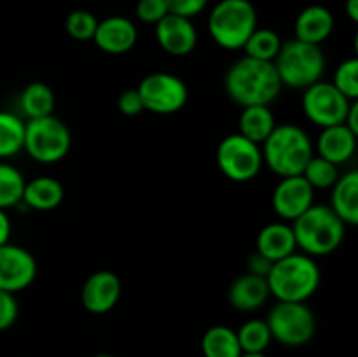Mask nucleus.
<instances>
[{
  "mask_svg": "<svg viewBox=\"0 0 358 357\" xmlns=\"http://www.w3.org/2000/svg\"><path fill=\"white\" fill-rule=\"evenodd\" d=\"M121 279L114 272L100 270V272L91 273L86 279L80 290V301L90 314L103 315L114 310L115 304L121 300Z\"/></svg>",
  "mask_w": 358,
  "mask_h": 357,
  "instance_id": "obj_14",
  "label": "nucleus"
},
{
  "mask_svg": "<svg viewBox=\"0 0 358 357\" xmlns=\"http://www.w3.org/2000/svg\"><path fill=\"white\" fill-rule=\"evenodd\" d=\"M20 308L14 294L0 289V331H6L16 322Z\"/></svg>",
  "mask_w": 358,
  "mask_h": 357,
  "instance_id": "obj_34",
  "label": "nucleus"
},
{
  "mask_svg": "<svg viewBox=\"0 0 358 357\" xmlns=\"http://www.w3.org/2000/svg\"><path fill=\"white\" fill-rule=\"evenodd\" d=\"M357 133H353L345 122L322 128L317 140L318 156L334 164H343L353 158L357 150Z\"/></svg>",
  "mask_w": 358,
  "mask_h": 357,
  "instance_id": "obj_20",
  "label": "nucleus"
},
{
  "mask_svg": "<svg viewBox=\"0 0 358 357\" xmlns=\"http://www.w3.org/2000/svg\"><path fill=\"white\" fill-rule=\"evenodd\" d=\"M257 28V10L250 0H220L208 16V34L219 48L227 51L243 49Z\"/></svg>",
  "mask_w": 358,
  "mask_h": 357,
  "instance_id": "obj_6",
  "label": "nucleus"
},
{
  "mask_svg": "<svg viewBox=\"0 0 358 357\" xmlns=\"http://www.w3.org/2000/svg\"><path fill=\"white\" fill-rule=\"evenodd\" d=\"M117 108L121 114L128 115V118H135V115L142 114L145 108H143V102L140 98L136 88H131V90H124L117 97Z\"/></svg>",
  "mask_w": 358,
  "mask_h": 357,
  "instance_id": "obj_35",
  "label": "nucleus"
},
{
  "mask_svg": "<svg viewBox=\"0 0 358 357\" xmlns=\"http://www.w3.org/2000/svg\"><path fill=\"white\" fill-rule=\"evenodd\" d=\"M10 231H13V226H10V219L7 216V210L0 209V245L9 244Z\"/></svg>",
  "mask_w": 358,
  "mask_h": 357,
  "instance_id": "obj_38",
  "label": "nucleus"
},
{
  "mask_svg": "<svg viewBox=\"0 0 358 357\" xmlns=\"http://www.w3.org/2000/svg\"><path fill=\"white\" fill-rule=\"evenodd\" d=\"M332 86L345 94L348 100L357 102L358 98V59L348 58L338 65L332 79Z\"/></svg>",
  "mask_w": 358,
  "mask_h": 357,
  "instance_id": "obj_32",
  "label": "nucleus"
},
{
  "mask_svg": "<svg viewBox=\"0 0 358 357\" xmlns=\"http://www.w3.org/2000/svg\"><path fill=\"white\" fill-rule=\"evenodd\" d=\"M331 209L346 226L358 224V172H346L339 175L336 184L332 186Z\"/></svg>",
  "mask_w": 358,
  "mask_h": 357,
  "instance_id": "obj_22",
  "label": "nucleus"
},
{
  "mask_svg": "<svg viewBox=\"0 0 358 357\" xmlns=\"http://www.w3.org/2000/svg\"><path fill=\"white\" fill-rule=\"evenodd\" d=\"M282 48V38L271 28H255L248 41L245 42V56H250L261 62H275L276 55Z\"/></svg>",
  "mask_w": 358,
  "mask_h": 357,
  "instance_id": "obj_27",
  "label": "nucleus"
},
{
  "mask_svg": "<svg viewBox=\"0 0 358 357\" xmlns=\"http://www.w3.org/2000/svg\"><path fill=\"white\" fill-rule=\"evenodd\" d=\"M63 198H65V189L62 182L51 175H41L24 182L21 203L30 210L49 212L58 209Z\"/></svg>",
  "mask_w": 358,
  "mask_h": 357,
  "instance_id": "obj_21",
  "label": "nucleus"
},
{
  "mask_svg": "<svg viewBox=\"0 0 358 357\" xmlns=\"http://www.w3.org/2000/svg\"><path fill=\"white\" fill-rule=\"evenodd\" d=\"M24 177L16 167L0 161V209L7 210L21 205Z\"/></svg>",
  "mask_w": 358,
  "mask_h": 357,
  "instance_id": "obj_28",
  "label": "nucleus"
},
{
  "mask_svg": "<svg viewBox=\"0 0 358 357\" xmlns=\"http://www.w3.org/2000/svg\"><path fill=\"white\" fill-rule=\"evenodd\" d=\"M322 273L317 261L304 252H294L273 262L266 282L276 301L306 303L320 287Z\"/></svg>",
  "mask_w": 358,
  "mask_h": 357,
  "instance_id": "obj_3",
  "label": "nucleus"
},
{
  "mask_svg": "<svg viewBox=\"0 0 358 357\" xmlns=\"http://www.w3.org/2000/svg\"><path fill=\"white\" fill-rule=\"evenodd\" d=\"M345 9H346V14H348L350 20H352L353 23H357L358 21V0H346Z\"/></svg>",
  "mask_w": 358,
  "mask_h": 357,
  "instance_id": "obj_40",
  "label": "nucleus"
},
{
  "mask_svg": "<svg viewBox=\"0 0 358 357\" xmlns=\"http://www.w3.org/2000/svg\"><path fill=\"white\" fill-rule=\"evenodd\" d=\"M315 203V189L303 175L282 177L273 189L271 205L276 216L285 223H292Z\"/></svg>",
  "mask_w": 358,
  "mask_h": 357,
  "instance_id": "obj_13",
  "label": "nucleus"
},
{
  "mask_svg": "<svg viewBox=\"0 0 358 357\" xmlns=\"http://www.w3.org/2000/svg\"><path fill=\"white\" fill-rule=\"evenodd\" d=\"M269 296L271 294L264 276L252 275L248 272L238 275L227 289V301L240 312L257 310L268 301Z\"/></svg>",
  "mask_w": 358,
  "mask_h": 357,
  "instance_id": "obj_18",
  "label": "nucleus"
},
{
  "mask_svg": "<svg viewBox=\"0 0 358 357\" xmlns=\"http://www.w3.org/2000/svg\"><path fill=\"white\" fill-rule=\"evenodd\" d=\"M217 167L233 182H248L264 167L261 146L240 133L224 136L217 146Z\"/></svg>",
  "mask_w": 358,
  "mask_h": 357,
  "instance_id": "obj_9",
  "label": "nucleus"
},
{
  "mask_svg": "<svg viewBox=\"0 0 358 357\" xmlns=\"http://www.w3.org/2000/svg\"><path fill=\"white\" fill-rule=\"evenodd\" d=\"M273 65L282 86L306 90L308 86L318 83L324 77L325 56L320 46L292 38L282 42V48Z\"/></svg>",
  "mask_w": 358,
  "mask_h": 357,
  "instance_id": "obj_5",
  "label": "nucleus"
},
{
  "mask_svg": "<svg viewBox=\"0 0 358 357\" xmlns=\"http://www.w3.org/2000/svg\"><path fill=\"white\" fill-rule=\"evenodd\" d=\"M56 97L51 86L42 80H35L24 86V90L20 94V108L21 114L30 119H41L45 115H51L55 112Z\"/></svg>",
  "mask_w": 358,
  "mask_h": 357,
  "instance_id": "obj_24",
  "label": "nucleus"
},
{
  "mask_svg": "<svg viewBox=\"0 0 358 357\" xmlns=\"http://www.w3.org/2000/svg\"><path fill=\"white\" fill-rule=\"evenodd\" d=\"M37 276V259L21 245H0V289L10 294L24 290Z\"/></svg>",
  "mask_w": 358,
  "mask_h": 357,
  "instance_id": "obj_12",
  "label": "nucleus"
},
{
  "mask_svg": "<svg viewBox=\"0 0 358 357\" xmlns=\"http://www.w3.org/2000/svg\"><path fill=\"white\" fill-rule=\"evenodd\" d=\"M72 147V135L65 122L55 114L24 121L23 150L38 163L62 161Z\"/></svg>",
  "mask_w": 358,
  "mask_h": 357,
  "instance_id": "obj_7",
  "label": "nucleus"
},
{
  "mask_svg": "<svg viewBox=\"0 0 358 357\" xmlns=\"http://www.w3.org/2000/svg\"><path fill=\"white\" fill-rule=\"evenodd\" d=\"M262 163L282 177L303 175L308 161L313 158V142L301 126L287 122L276 125L261 144Z\"/></svg>",
  "mask_w": 358,
  "mask_h": 357,
  "instance_id": "obj_2",
  "label": "nucleus"
},
{
  "mask_svg": "<svg viewBox=\"0 0 358 357\" xmlns=\"http://www.w3.org/2000/svg\"><path fill=\"white\" fill-rule=\"evenodd\" d=\"M208 0H166L168 13L192 20L205 10Z\"/></svg>",
  "mask_w": 358,
  "mask_h": 357,
  "instance_id": "obj_36",
  "label": "nucleus"
},
{
  "mask_svg": "<svg viewBox=\"0 0 358 357\" xmlns=\"http://www.w3.org/2000/svg\"><path fill=\"white\" fill-rule=\"evenodd\" d=\"M352 104V100L339 93L332 83L327 80H318L308 86L301 98L304 115L318 128H329L345 122Z\"/></svg>",
  "mask_w": 358,
  "mask_h": 357,
  "instance_id": "obj_11",
  "label": "nucleus"
},
{
  "mask_svg": "<svg viewBox=\"0 0 358 357\" xmlns=\"http://www.w3.org/2000/svg\"><path fill=\"white\" fill-rule=\"evenodd\" d=\"M345 125L358 135V102H353V104L350 105V111L345 118Z\"/></svg>",
  "mask_w": 358,
  "mask_h": 357,
  "instance_id": "obj_39",
  "label": "nucleus"
},
{
  "mask_svg": "<svg viewBox=\"0 0 358 357\" xmlns=\"http://www.w3.org/2000/svg\"><path fill=\"white\" fill-rule=\"evenodd\" d=\"M273 261H269L268 258H264L262 254H259L257 251L252 252L247 259V272L252 273V275L257 276H268L269 270H271Z\"/></svg>",
  "mask_w": 358,
  "mask_h": 357,
  "instance_id": "obj_37",
  "label": "nucleus"
},
{
  "mask_svg": "<svg viewBox=\"0 0 358 357\" xmlns=\"http://www.w3.org/2000/svg\"><path fill=\"white\" fill-rule=\"evenodd\" d=\"M138 38L135 23L126 16H110L98 21L93 42L107 55H126L131 51Z\"/></svg>",
  "mask_w": 358,
  "mask_h": 357,
  "instance_id": "obj_16",
  "label": "nucleus"
},
{
  "mask_svg": "<svg viewBox=\"0 0 358 357\" xmlns=\"http://www.w3.org/2000/svg\"><path fill=\"white\" fill-rule=\"evenodd\" d=\"M282 83L271 62L241 56L231 63L224 77V90L229 100L243 107L271 105L282 91Z\"/></svg>",
  "mask_w": 358,
  "mask_h": 357,
  "instance_id": "obj_1",
  "label": "nucleus"
},
{
  "mask_svg": "<svg viewBox=\"0 0 358 357\" xmlns=\"http://www.w3.org/2000/svg\"><path fill=\"white\" fill-rule=\"evenodd\" d=\"M96 27H98L96 16H94L93 13H90V10H84V9L72 10L65 20L66 34H69L73 41H79V42L93 41Z\"/></svg>",
  "mask_w": 358,
  "mask_h": 357,
  "instance_id": "obj_31",
  "label": "nucleus"
},
{
  "mask_svg": "<svg viewBox=\"0 0 358 357\" xmlns=\"http://www.w3.org/2000/svg\"><path fill=\"white\" fill-rule=\"evenodd\" d=\"M201 352L205 357H240L236 331L227 326H212L201 338Z\"/></svg>",
  "mask_w": 358,
  "mask_h": 357,
  "instance_id": "obj_25",
  "label": "nucleus"
},
{
  "mask_svg": "<svg viewBox=\"0 0 358 357\" xmlns=\"http://www.w3.org/2000/svg\"><path fill=\"white\" fill-rule=\"evenodd\" d=\"M143 108L152 114H177L189 100L187 84L175 74L152 72L143 77L136 86Z\"/></svg>",
  "mask_w": 358,
  "mask_h": 357,
  "instance_id": "obj_10",
  "label": "nucleus"
},
{
  "mask_svg": "<svg viewBox=\"0 0 358 357\" xmlns=\"http://www.w3.org/2000/svg\"><path fill=\"white\" fill-rule=\"evenodd\" d=\"M255 251L273 262L294 254L297 251V244L292 226L285 220L266 224L255 238Z\"/></svg>",
  "mask_w": 358,
  "mask_h": 357,
  "instance_id": "obj_19",
  "label": "nucleus"
},
{
  "mask_svg": "<svg viewBox=\"0 0 358 357\" xmlns=\"http://www.w3.org/2000/svg\"><path fill=\"white\" fill-rule=\"evenodd\" d=\"M266 322L271 338L285 346L306 345L317 332V317L306 303L276 301Z\"/></svg>",
  "mask_w": 358,
  "mask_h": 357,
  "instance_id": "obj_8",
  "label": "nucleus"
},
{
  "mask_svg": "<svg viewBox=\"0 0 358 357\" xmlns=\"http://www.w3.org/2000/svg\"><path fill=\"white\" fill-rule=\"evenodd\" d=\"M156 41L159 48L170 56H187L198 44V30L189 18L168 13L156 24Z\"/></svg>",
  "mask_w": 358,
  "mask_h": 357,
  "instance_id": "obj_15",
  "label": "nucleus"
},
{
  "mask_svg": "<svg viewBox=\"0 0 358 357\" xmlns=\"http://www.w3.org/2000/svg\"><path fill=\"white\" fill-rule=\"evenodd\" d=\"M296 244L304 254L322 258L338 251L345 240L346 224L329 205L313 203L304 214L290 223Z\"/></svg>",
  "mask_w": 358,
  "mask_h": 357,
  "instance_id": "obj_4",
  "label": "nucleus"
},
{
  "mask_svg": "<svg viewBox=\"0 0 358 357\" xmlns=\"http://www.w3.org/2000/svg\"><path fill=\"white\" fill-rule=\"evenodd\" d=\"M303 177L313 189H331L339 178L338 164L331 163L318 154H313L304 168Z\"/></svg>",
  "mask_w": 358,
  "mask_h": 357,
  "instance_id": "obj_30",
  "label": "nucleus"
},
{
  "mask_svg": "<svg viewBox=\"0 0 358 357\" xmlns=\"http://www.w3.org/2000/svg\"><path fill=\"white\" fill-rule=\"evenodd\" d=\"M240 357H268L264 352H241Z\"/></svg>",
  "mask_w": 358,
  "mask_h": 357,
  "instance_id": "obj_41",
  "label": "nucleus"
},
{
  "mask_svg": "<svg viewBox=\"0 0 358 357\" xmlns=\"http://www.w3.org/2000/svg\"><path fill=\"white\" fill-rule=\"evenodd\" d=\"M334 31V14L325 6H308L297 16L294 24V38L320 46Z\"/></svg>",
  "mask_w": 358,
  "mask_h": 357,
  "instance_id": "obj_17",
  "label": "nucleus"
},
{
  "mask_svg": "<svg viewBox=\"0 0 358 357\" xmlns=\"http://www.w3.org/2000/svg\"><path fill=\"white\" fill-rule=\"evenodd\" d=\"M135 13L142 23L156 24L168 14L166 0H138Z\"/></svg>",
  "mask_w": 358,
  "mask_h": 357,
  "instance_id": "obj_33",
  "label": "nucleus"
},
{
  "mask_svg": "<svg viewBox=\"0 0 358 357\" xmlns=\"http://www.w3.org/2000/svg\"><path fill=\"white\" fill-rule=\"evenodd\" d=\"M93 357H114V356H110V354H96V356Z\"/></svg>",
  "mask_w": 358,
  "mask_h": 357,
  "instance_id": "obj_42",
  "label": "nucleus"
},
{
  "mask_svg": "<svg viewBox=\"0 0 358 357\" xmlns=\"http://www.w3.org/2000/svg\"><path fill=\"white\" fill-rule=\"evenodd\" d=\"M24 121L14 112L0 111V160H9L23 150Z\"/></svg>",
  "mask_w": 358,
  "mask_h": 357,
  "instance_id": "obj_26",
  "label": "nucleus"
},
{
  "mask_svg": "<svg viewBox=\"0 0 358 357\" xmlns=\"http://www.w3.org/2000/svg\"><path fill=\"white\" fill-rule=\"evenodd\" d=\"M238 342H240L241 352H264L271 343V331L268 322L261 318H252L241 324L236 331Z\"/></svg>",
  "mask_w": 358,
  "mask_h": 357,
  "instance_id": "obj_29",
  "label": "nucleus"
},
{
  "mask_svg": "<svg viewBox=\"0 0 358 357\" xmlns=\"http://www.w3.org/2000/svg\"><path fill=\"white\" fill-rule=\"evenodd\" d=\"M238 126H240V132H238L240 135L261 146L268 139L269 133L275 130L276 118L269 105H250V107H243Z\"/></svg>",
  "mask_w": 358,
  "mask_h": 357,
  "instance_id": "obj_23",
  "label": "nucleus"
}]
</instances>
